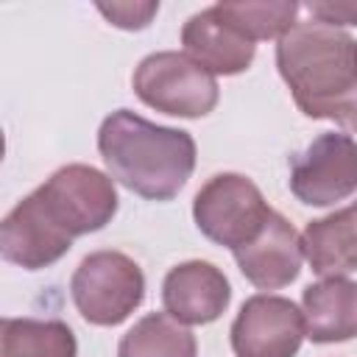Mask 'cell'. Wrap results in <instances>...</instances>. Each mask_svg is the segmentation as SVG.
I'll return each instance as SVG.
<instances>
[{
	"instance_id": "cell-1",
	"label": "cell",
	"mask_w": 357,
	"mask_h": 357,
	"mask_svg": "<svg viewBox=\"0 0 357 357\" xmlns=\"http://www.w3.org/2000/svg\"><path fill=\"white\" fill-rule=\"evenodd\" d=\"M276 67L307 117L357 131V39L351 33L298 20L276 42Z\"/></svg>"
},
{
	"instance_id": "cell-2",
	"label": "cell",
	"mask_w": 357,
	"mask_h": 357,
	"mask_svg": "<svg viewBox=\"0 0 357 357\" xmlns=\"http://www.w3.org/2000/svg\"><path fill=\"white\" fill-rule=\"evenodd\" d=\"M98 151L109 176L148 201H170L195 167V139L187 131L156 126L131 109L100 123Z\"/></svg>"
},
{
	"instance_id": "cell-3",
	"label": "cell",
	"mask_w": 357,
	"mask_h": 357,
	"mask_svg": "<svg viewBox=\"0 0 357 357\" xmlns=\"http://www.w3.org/2000/svg\"><path fill=\"white\" fill-rule=\"evenodd\" d=\"M73 304L95 326L123 324L145 298V276L123 251H95L70 279Z\"/></svg>"
},
{
	"instance_id": "cell-4",
	"label": "cell",
	"mask_w": 357,
	"mask_h": 357,
	"mask_svg": "<svg viewBox=\"0 0 357 357\" xmlns=\"http://www.w3.org/2000/svg\"><path fill=\"white\" fill-rule=\"evenodd\" d=\"M137 98L173 117H204L218 106V81L209 70L178 50L145 56L134 70Z\"/></svg>"
},
{
	"instance_id": "cell-5",
	"label": "cell",
	"mask_w": 357,
	"mask_h": 357,
	"mask_svg": "<svg viewBox=\"0 0 357 357\" xmlns=\"http://www.w3.org/2000/svg\"><path fill=\"white\" fill-rule=\"evenodd\" d=\"M271 212L259 187L240 173L212 176L192 201V218L201 234L231 251L251 243Z\"/></svg>"
},
{
	"instance_id": "cell-6",
	"label": "cell",
	"mask_w": 357,
	"mask_h": 357,
	"mask_svg": "<svg viewBox=\"0 0 357 357\" xmlns=\"http://www.w3.org/2000/svg\"><path fill=\"white\" fill-rule=\"evenodd\" d=\"M53 220L73 237L103 229L117 212L114 178L89 165H64L36 187Z\"/></svg>"
},
{
	"instance_id": "cell-7",
	"label": "cell",
	"mask_w": 357,
	"mask_h": 357,
	"mask_svg": "<svg viewBox=\"0 0 357 357\" xmlns=\"http://www.w3.org/2000/svg\"><path fill=\"white\" fill-rule=\"evenodd\" d=\"M357 190V142L324 131L290 159V192L307 206H332Z\"/></svg>"
},
{
	"instance_id": "cell-8",
	"label": "cell",
	"mask_w": 357,
	"mask_h": 357,
	"mask_svg": "<svg viewBox=\"0 0 357 357\" xmlns=\"http://www.w3.org/2000/svg\"><path fill=\"white\" fill-rule=\"evenodd\" d=\"M304 337V312L290 298L271 293L245 298L231 324V349L237 357H296Z\"/></svg>"
},
{
	"instance_id": "cell-9",
	"label": "cell",
	"mask_w": 357,
	"mask_h": 357,
	"mask_svg": "<svg viewBox=\"0 0 357 357\" xmlns=\"http://www.w3.org/2000/svg\"><path fill=\"white\" fill-rule=\"evenodd\" d=\"M73 234H67L47 206L42 204L39 192L33 190L25 195L0 223V254L6 262H14L25 271H39L59 262L70 245Z\"/></svg>"
},
{
	"instance_id": "cell-10",
	"label": "cell",
	"mask_w": 357,
	"mask_h": 357,
	"mask_svg": "<svg viewBox=\"0 0 357 357\" xmlns=\"http://www.w3.org/2000/svg\"><path fill=\"white\" fill-rule=\"evenodd\" d=\"M301 234L279 212L268 215L265 226L251 243L234 248V262L240 273L259 290H279L290 284L301 271Z\"/></svg>"
},
{
	"instance_id": "cell-11",
	"label": "cell",
	"mask_w": 357,
	"mask_h": 357,
	"mask_svg": "<svg viewBox=\"0 0 357 357\" xmlns=\"http://www.w3.org/2000/svg\"><path fill=\"white\" fill-rule=\"evenodd\" d=\"M162 301L165 312L184 326H201L218 321L226 312L231 287L220 268L212 262L190 259L167 271L162 282Z\"/></svg>"
},
{
	"instance_id": "cell-12",
	"label": "cell",
	"mask_w": 357,
	"mask_h": 357,
	"mask_svg": "<svg viewBox=\"0 0 357 357\" xmlns=\"http://www.w3.org/2000/svg\"><path fill=\"white\" fill-rule=\"evenodd\" d=\"M181 45L184 53L212 75H237L251 67L257 53V45L243 36L218 6H209L184 22Z\"/></svg>"
},
{
	"instance_id": "cell-13",
	"label": "cell",
	"mask_w": 357,
	"mask_h": 357,
	"mask_svg": "<svg viewBox=\"0 0 357 357\" xmlns=\"http://www.w3.org/2000/svg\"><path fill=\"white\" fill-rule=\"evenodd\" d=\"M301 312L312 343H343L357 337V282L326 276L304 287Z\"/></svg>"
},
{
	"instance_id": "cell-14",
	"label": "cell",
	"mask_w": 357,
	"mask_h": 357,
	"mask_svg": "<svg viewBox=\"0 0 357 357\" xmlns=\"http://www.w3.org/2000/svg\"><path fill=\"white\" fill-rule=\"evenodd\" d=\"M304 257L318 276H346L357 271V201L310 220L301 234Z\"/></svg>"
},
{
	"instance_id": "cell-15",
	"label": "cell",
	"mask_w": 357,
	"mask_h": 357,
	"mask_svg": "<svg viewBox=\"0 0 357 357\" xmlns=\"http://www.w3.org/2000/svg\"><path fill=\"white\" fill-rule=\"evenodd\" d=\"M78 343L64 321L3 318L0 357H75Z\"/></svg>"
},
{
	"instance_id": "cell-16",
	"label": "cell",
	"mask_w": 357,
	"mask_h": 357,
	"mask_svg": "<svg viewBox=\"0 0 357 357\" xmlns=\"http://www.w3.org/2000/svg\"><path fill=\"white\" fill-rule=\"evenodd\" d=\"M195 335L167 312L139 318L117 346V357H195Z\"/></svg>"
},
{
	"instance_id": "cell-17",
	"label": "cell",
	"mask_w": 357,
	"mask_h": 357,
	"mask_svg": "<svg viewBox=\"0 0 357 357\" xmlns=\"http://www.w3.org/2000/svg\"><path fill=\"white\" fill-rule=\"evenodd\" d=\"M218 11L251 42L257 39H282L298 20V3L293 0H220Z\"/></svg>"
},
{
	"instance_id": "cell-18",
	"label": "cell",
	"mask_w": 357,
	"mask_h": 357,
	"mask_svg": "<svg viewBox=\"0 0 357 357\" xmlns=\"http://www.w3.org/2000/svg\"><path fill=\"white\" fill-rule=\"evenodd\" d=\"M98 11L117 28H126V31H142L148 28V22L153 20V14L159 11V3L156 0H123V3H98Z\"/></svg>"
},
{
	"instance_id": "cell-19",
	"label": "cell",
	"mask_w": 357,
	"mask_h": 357,
	"mask_svg": "<svg viewBox=\"0 0 357 357\" xmlns=\"http://www.w3.org/2000/svg\"><path fill=\"white\" fill-rule=\"evenodd\" d=\"M307 14L324 25H357V3H304Z\"/></svg>"
}]
</instances>
